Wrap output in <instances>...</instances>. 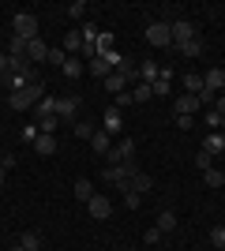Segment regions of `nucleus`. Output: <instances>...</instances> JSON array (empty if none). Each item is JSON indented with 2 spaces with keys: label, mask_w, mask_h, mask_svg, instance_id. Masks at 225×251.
I'll return each instance as SVG.
<instances>
[{
  "label": "nucleus",
  "mask_w": 225,
  "mask_h": 251,
  "mask_svg": "<svg viewBox=\"0 0 225 251\" xmlns=\"http://www.w3.org/2000/svg\"><path fill=\"white\" fill-rule=\"evenodd\" d=\"M42 98H45V83H30V86H23V90H15V94L8 98V105L15 113H23V109H34Z\"/></svg>",
  "instance_id": "1"
},
{
  "label": "nucleus",
  "mask_w": 225,
  "mask_h": 251,
  "mask_svg": "<svg viewBox=\"0 0 225 251\" xmlns=\"http://www.w3.org/2000/svg\"><path fill=\"white\" fill-rule=\"evenodd\" d=\"M11 30H15V38H23V42H34V38H38V15H34V11H19V15L11 19Z\"/></svg>",
  "instance_id": "2"
},
{
  "label": "nucleus",
  "mask_w": 225,
  "mask_h": 251,
  "mask_svg": "<svg viewBox=\"0 0 225 251\" xmlns=\"http://www.w3.org/2000/svg\"><path fill=\"white\" fill-rule=\"evenodd\" d=\"M147 42L154 45V49H165V45H173L169 23H150V26H147Z\"/></svg>",
  "instance_id": "3"
},
{
  "label": "nucleus",
  "mask_w": 225,
  "mask_h": 251,
  "mask_svg": "<svg viewBox=\"0 0 225 251\" xmlns=\"http://www.w3.org/2000/svg\"><path fill=\"white\" fill-rule=\"evenodd\" d=\"M203 109V101H199V94H180L176 101H173V113L176 116H195Z\"/></svg>",
  "instance_id": "4"
},
{
  "label": "nucleus",
  "mask_w": 225,
  "mask_h": 251,
  "mask_svg": "<svg viewBox=\"0 0 225 251\" xmlns=\"http://www.w3.org/2000/svg\"><path fill=\"white\" fill-rule=\"evenodd\" d=\"M169 30H173V45H184V42H192V38H195V26H192L188 19L169 23Z\"/></svg>",
  "instance_id": "5"
},
{
  "label": "nucleus",
  "mask_w": 225,
  "mask_h": 251,
  "mask_svg": "<svg viewBox=\"0 0 225 251\" xmlns=\"http://www.w3.org/2000/svg\"><path fill=\"white\" fill-rule=\"evenodd\" d=\"M86 210H90V218H98V221H105L109 214H113V202H109L105 195H98V191H94V199L86 202Z\"/></svg>",
  "instance_id": "6"
},
{
  "label": "nucleus",
  "mask_w": 225,
  "mask_h": 251,
  "mask_svg": "<svg viewBox=\"0 0 225 251\" xmlns=\"http://www.w3.org/2000/svg\"><path fill=\"white\" fill-rule=\"evenodd\" d=\"M203 90H210V94L225 90V68H210V72L203 75Z\"/></svg>",
  "instance_id": "7"
},
{
  "label": "nucleus",
  "mask_w": 225,
  "mask_h": 251,
  "mask_svg": "<svg viewBox=\"0 0 225 251\" xmlns=\"http://www.w3.org/2000/svg\"><path fill=\"white\" fill-rule=\"evenodd\" d=\"M203 154H210V157L225 154V135H222V131H210V135L203 139Z\"/></svg>",
  "instance_id": "8"
},
{
  "label": "nucleus",
  "mask_w": 225,
  "mask_h": 251,
  "mask_svg": "<svg viewBox=\"0 0 225 251\" xmlns=\"http://www.w3.org/2000/svg\"><path fill=\"white\" fill-rule=\"evenodd\" d=\"M105 90H109L113 98H117V94H124V90H128V75H124V72H113V75L105 79Z\"/></svg>",
  "instance_id": "9"
},
{
  "label": "nucleus",
  "mask_w": 225,
  "mask_h": 251,
  "mask_svg": "<svg viewBox=\"0 0 225 251\" xmlns=\"http://www.w3.org/2000/svg\"><path fill=\"white\" fill-rule=\"evenodd\" d=\"M26 60H49V45H45L42 38L26 42Z\"/></svg>",
  "instance_id": "10"
},
{
  "label": "nucleus",
  "mask_w": 225,
  "mask_h": 251,
  "mask_svg": "<svg viewBox=\"0 0 225 251\" xmlns=\"http://www.w3.org/2000/svg\"><path fill=\"white\" fill-rule=\"evenodd\" d=\"M86 68H90V75H98V79H101V83H105L109 75H113V64H109L105 56H94V60L86 64Z\"/></svg>",
  "instance_id": "11"
},
{
  "label": "nucleus",
  "mask_w": 225,
  "mask_h": 251,
  "mask_svg": "<svg viewBox=\"0 0 225 251\" xmlns=\"http://www.w3.org/2000/svg\"><path fill=\"white\" fill-rule=\"evenodd\" d=\"M75 109H79V98H56V116L60 120H72Z\"/></svg>",
  "instance_id": "12"
},
{
  "label": "nucleus",
  "mask_w": 225,
  "mask_h": 251,
  "mask_svg": "<svg viewBox=\"0 0 225 251\" xmlns=\"http://www.w3.org/2000/svg\"><path fill=\"white\" fill-rule=\"evenodd\" d=\"M60 49H64L68 56H79V49H83V34H79V30H68V34H64V45H60Z\"/></svg>",
  "instance_id": "13"
},
{
  "label": "nucleus",
  "mask_w": 225,
  "mask_h": 251,
  "mask_svg": "<svg viewBox=\"0 0 225 251\" xmlns=\"http://www.w3.org/2000/svg\"><path fill=\"white\" fill-rule=\"evenodd\" d=\"M90 150H94V154H109V150H113V139H109V131H94V139H90Z\"/></svg>",
  "instance_id": "14"
},
{
  "label": "nucleus",
  "mask_w": 225,
  "mask_h": 251,
  "mask_svg": "<svg viewBox=\"0 0 225 251\" xmlns=\"http://www.w3.org/2000/svg\"><path fill=\"white\" fill-rule=\"evenodd\" d=\"M34 150H38V154H56V135H38L34 139Z\"/></svg>",
  "instance_id": "15"
},
{
  "label": "nucleus",
  "mask_w": 225,
  "mask_h": 251,
  "mask_svg": "<svg viewBox=\"0 0 225 251\" xmlns=\"http://www.w3.org/2000/svg\"><path fill=\"white\" fill-rule=\"evenodd\" d=\"M158 75H161L158 64H154V60H143V68H139V83H154Z\"/></svg>",
  "instance_id": "16"
},
{
  "label": "nucleus",
  "mask_w": 225,
  "mask_h": 251,
  "mask_svg": "<svg viewBox=\"0 0 225 251\" xmlns=\"http://www.w3.org/2000/svg\"><path fill=\"white\" fill-rule=\"evenodd\" d=\"M158 229H161V236L176 229V214H173V210H161V214H158Z\"/></svg>",
  "instance_id": "17"
},
{
  "label": "nucleus",
  "mask_w": 225,
  "mask_h": 251,
  "mask_svg": "<svg viewBox=\"0 0 225 251\" xmlns=\"http://www.w3.org/2000/svg\"><path fill=\"white\" fill-rule=\"evenodd\" d=\"M154 188V180L147 176V173H135V176H131V188L128 191H135V195H139V191H150Z\"/></svg>",
  "instance_id": "18"
},
{
  "label": "nucleus",
  "mask_w": 225,
  "mask_h": 251,
  "mask_svg": "<svg viewBox=\"0 0 225 251\" xmlns=\"http://www.w3.org/2000/svg\"><path fill=\"white\" fill-rule=\"evenodd\" d=\"M75 199H79V202H90V199H94V188H90V180H75Z\"/></svg>",
  "instance_id": "19"
},
{
  "label": "nucleus",
  "mask_w": 225,
  "mask_h": 251,
  "mask_svg": "<svg viewBox=\"0 0 225 251\" xmlns=\"http://www.w3.org/2000/svg\"><path fill=\"white\" fill-rule=\"evenodd\" d=\"M60 72H64L68 79H79V75H83V60H79V56H68V64L60 68Z\"/></svg>",
  "instance_id": "20"
},
{
  "label": "nucleus",
  "mask_w": 225,
  "mask_h": 251,
  "mask_svg": "<svg viewBox=\"0 0 225 251\" xmlns=\"http://www.w3.org/2000/svg\"><path fill=\"white\" fill-rule=\"evenodd\" d=\"M19 248H23V251H38V248H42V236H38V232H23Z\"/></svg>",
  "instance_id": "21"
},
{
  "label": "nucleus",
  "mask_w": 225,
  "mask_h": 251,
  "mask_svg": "<svg viewBox=\"0 0 225 251\" xmlns=\"http://www.w3.org/2000/svg\"><path fill=\"white\" fill-rule=\"evenodd\" d=\"M150 98H154V90H150V83H139V86H135V90H131V105H135V101H150Z\"/></svg>",
  "instance_id": "22"
},
{
  "label": "nucleus",
  "mask_w": 225,
  "mask_h": 251,
  "mask_svg": "<svg viewBox=\"0 0 225 251\" xmlns=\"http://www.w3.org/2000/svg\"><path fill=\"white\" fill-rule=\"evenodd\" d=\"M184 86H188V94H203V75H184Z\"/></svg>",
  "instance_id": "23"
},
{
  "label": "nucleus",
  "mask_w": 225,
  "mask_h": 251,
  "mask_svg": "<svg viewBox=\"0 0 225 251\" xmlns=\"http://www.w3.org/2000/svg\"><path fill=\"white\" fill-rule=\"evenodd\" d=\"M203 180H206V184H210V188H222V184H225V173H218V169L210 165V169H206V173H203Z\"/></svg>",
  "instance_id": "24"
},
{
  "label": "nucleus",
  "mask_w": 225,
  "mask_h": 251,
  "mask_svg": "<svg viewBox=\"0 0 225 251\" xmlns=\"http://www.w3.org/2000/svg\"><path fill=\"white\" fill-rule=\"evenodd\" d=\"M210 244H214L218 251H225V225H214V229H210Z\"/></svg>",
  "instance_id": "25"
},
{
  "label": "nucleus",
  "mask_w": 225,
  "mask_h": 251,
  "mask_svg": "<svg viewBox=\"0 0 225 251\" xmlns=\"http://www.w3.org/2000/svg\"><path fill=\"white\" fill-rule=\"evenodd\" d=\"M105 131H120V109H109L105 113Z\"/></svg>",
  "instance_id": "26"
},
{
  "label": "nucleus",
  "mask_w": 225,
  "mask_h": 251,
  "mask_svg": "<svg viewBox=\"0 0 225 251\" xmlns=\"http://www.w3.org/2000/svg\"><path fill=\"white\" fill-rule=\"evenodd\" d=\"M38 131H42V135H53L56 131V116H42V120H38Z\"/></svg>",
  "instance_id": "27"
},
{
  "label": "nucleus",
  "mask_w": 225,
  "mask_h": 251,
  "mask_svg": "<svg viewBox=\"0 0 225 251\" xmlns=\"http://www.w3.org/2000/svg\"><path fill=\"white\" fill-rule=\"evenodd\" d=\"M176 49H180L184 56H199V52H203V45H199V42H195V38H192V42H184V45H176Z\"/></svg>",
  "instance_id": "28"
},
{
  "label": "nucleus",
  "mask_w": 225,
  "mask_h": 251,
  "mask_svg": "<svg viewBox=\"0 0 225 251\" xmlns=\"http://www.w3.org/2000/svg\"><path fill=\"white\" fill-rule=\"evenodd\" d=\"M49 64H53V68H64V64H68V52L64 49H49Z\"/></svg>",
  "instance_id": "29"
},
{
  "label": "nucleus",
  "mask_w": 225,
  "mask_h": 251,
  "mask_svg": "<svg viewBox=\"0 0 225 251\" xmlns=\"http://www.w3.org/2000/svg\"><path fill=\"white\" fill-rule=\"evenodd\" d=\"M72 131H75V139H86V143L94 139V127H90V124H75Z\"/></svg>",
  "instance_id": "30"
},
{
  "label": "nucleus",
  "mask_w": 225,
  "mask_h": 251,
  "mask_svg": "<svg viewBox=\"0 0 225 251\" xmlns=\"http://www.w3.org/2000/svg\"><path fill=\"white\" fill-rule=\"evenodd\" d=\"M26 52V42L23 38H11V45H8V56H23Z\"/></svg>",
  "instance_id": "31"
},
{
  "label": "nucleus",
  "mask_w": 225,
  "mask_h": 251,
  "mask_svg": "<svg viewBox=\"0 0 225 251\" xmlns=\"http://www.w3.org/2000/svg\"><path fill=\"white\" fill-rule=\"evenodd\" d=\"M83 11H86V4H83V0H75L72 8H68V19H83Z\"/></svg>",
  "instance_id": "32"
},
{
  "label": "nucleus",
  "mask_w": 225,
  "mask_h": 251,
  "mask_svg": "<svg viewBox=\"0 0 225 251\" xmlns=\"http://www.w3.org/2000/svg\"><path fill=\"white\" fill-rule=\"evenodd\" d=\"M150 90H154L158 98H165V94H169V83H165V79H154V83H150Z\"/></svg>",
  "instance_id": "33"
},
{
  "label": "nucleus",
  "mask_w": 225,
  "mask_h": 251,
  "mask_svg": "<svg viewBox=\"0 0 225 251\" xmlns=\"http://www.w3.org/2000/svg\"><path fill=\"white\" fill-rule=\"evenodd\" d=\"M124 105H131V90H124V94L113 98V109H124Z\"/></svg>",
  "instance_id": "34"
},
{
  "label": "nucleus",
  "mask_w": 225,
  "mask_h": 251,
  "mask_svg": "<svg viewBox=\"0 0 225 251\" xmlns=\"http://www.w3.org/2000/svg\"><path fill=\"white\" fill-rule=\"evenodd\" d=\"M124 206H128V210H139V195H135V191H124Z\"/></svg>",
  "instance_id": "35"
},
{
  "label": "nucleus",
  "mask_w": 225,
  "mask_h": 251,
  "mask_svg": "<svg viewBox=\"0 0 225 251\" xmlns=\"http://www.w3.org/2000/svg\"><path fill=\"white\" fill-rule=\"evenodd\" d=\"M143 240H147V244H158V240H161V229H158V225H154V229H147V236H143Z\"/></svg>",
  "instance_id": "36"
},
{
  "label": "nucleus",
  "mask_w": 225,
  "mask_h": 251,
  "mask_svg": "<svg viewBox=\"0 0 225 251\" xmlns=\"http://www.w3.org/2000/svg\"><path fill=\"white\" fill-rule=\"evenodd\" d=\"M206 124L218 127V124H222V113H218V109H210V113H206Z\"/></svg>",
  "instance_id": "37"
},
{
  "label": "nucleus",
  "mask_w": 225,
  "mask_h": 251,
  "mask_svg": "<svg viewBox=\"0 0 225 251\" xmlns=\"http://www.w3.org/2000/svg\"><path fill=\"white\" fill-rule=\"evenodd\" d=\"M176 127H180V131H192V116H176Z\"/></svg>",
  "instance_id": "38"
},
{
  "label": "nucleus",
  "mask_w": 225,
  "mask_h": 251,
  "mask_svg": "<svg viewBox=\"0 0 225 251\" xmlns=\"http://www.w3.org/2000/svg\"><path fill=\"white\" fill-rule=\"evenodd\" d=\"M0 75H8V52H0Z\"/></svg>",
  "instance_id": "39"
},
{
  "label": "nucleus",
  "mask_w": 225,
  "mask_h": 251,
  "mask_svg": "<svg viewBox=\"0 0 225 251\" xmlns=\"http://www.w3.org/2000/svg\"><path fill=\"white\" fill-rule=\"evenodd\" d=\"M4 180H8V169H0V188H4Z\"/></svg>",
  "instance_id": "40"
},
{
  "label": "nucleus",
  "mask_w": 225,
  "mask_h": 251,
  "mask_svg": "<svg viewBox=\"0 0 225 251\" xmlns=\"http://www.w3.org/2000/svg\"><path fill=\"white\" fill-rule=\"evenodd\" d=\"M11 251H23V248H11Z\"/></svg>",
  "instance_id": "41"
},
{
  "label": "nucleus",
  "mask_w": 225,
  "mask_h": 251,
  "mask_svg": "<svg viewBox=\"0 0 225 251\" xmlns=\"http://www.w3.org/2000/svg\"><path fill=\"white\" fill-rule=\"evenodd\" d=\"M222 124H225V113H222Z\"/></svg>",
  "instance_id": "42"
}]
</instances>
